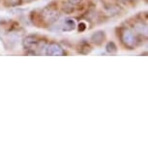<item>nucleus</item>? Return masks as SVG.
Returning <instances> with one entry per match:
<instances>
[{
    "instance_id": "nucleus-1",
    "label": "nucleus",
    "mask_w": 148,
    "mask_h": 148,
    "mask_svg": "<svg viewBox=\"0 0 148 148\" xmlns=\"http://www.w3.org/2000/svg\"><path fill=\"white\" fill-rule=\"evenodd\" d=\"M118 37L121 44L128 49H134L143 41V36L138 34L129 27H120Z\"/></svg>"
},
{
    "instance_id": "nucleus-2",
    "label": "nucleus",
    "mask_w": 148,
    "mask_h": 148,
    "mask_svg": "<svg viewBox=\"0 0 148 148\" xmlns=\"http://www.w3.org/2000/svg\"><path fill=\"white\" fill-rule=\"evenodd\" d=\"M22 44L26 51H32V54H38V51H45L47 43V40L36 35H28L23 39Z\"/></svg>"
},
{
    "instance_id": "nucleus-3",
    "label": "nucleus",
    "mask_w": 148,
    "mask_h": 148,
    "mask_svg": "<svg viewBox=\"0 0 148 148\" xmlns=\"http://www.w3.org/2000/svg\"><path fill=\"white\" fill-rule=\"evenodd\" d=\"M40 15L42 16L45 25L47 24H51L55 22L59 18V11H58V7L56 6V4L51 3L49 5H47V7H45L42 12L40 13Z\"/></svg>"
},
{
    "instance_id": "nucleus-4",
    "label": "nucleus",
    "mask_w": 148,
    "mask_h": 148,
    "mask_svg": "<svg viewBox=\"0 0 148 148\" xmlns=\"http://www.w3.org/2000/svg\"><path fill=\"white\" fill-rule=\"evenodd\" d=\"M45 54L47 56H63L66 54L65 51L59 44L51 42V43H47L45 49Z\"/></svg>"
},
{
    "instance_id": "nucleus-5",
    "label": "nucleus",
    "mask_w": 148,
    "mask_h": 148,
    "mask_svg": "<svg viewBox=\"0 0 148 148\" xmlns=\"http://www.w3.org/2000/svg\"><path fill=\"white\" fill-rule=\"evenodd\" d=\"M106 40V33L103 30H98V31L94 32L91 36V42L97 46H100L104 43Z\"/></svg>"
},
{
    "instance_id": "nucleus-6",
    "label": "nucleus",
    "mask_w": 148,
    "mask_h": 148,
    "mask_svg": "<svg viewBox=\"0 0 148 148\" xmlns=\"http://www.w3.org/2000/svg\"><path fill=\"white\" fill-rule=\"evenodd\" d=\"M79 52L82 54H88L89 52L92 51V47L91 45L88 43V42H85L83 41L82 43L79 44Z\"/></svg>"
},
{
    "instance_id": "nucleus-7",
    "label": "nucleus",
    "mask_w": 148,
    "mask_h": 148,
    "mask_svg": "<svg viewBox=\"0 0 148 148\" xmlns=\"http://www.w3.org/2000/svg\"><path fill=\"white\" fill-rule=\"evenodd\" d=\"M76 27V22L73 18H67L65 21H64V24L62 26V30L63 31H72V30L75 29Z\"/></svg>"
},
{
    "instance_id": "nucleus-8",
    "label": "nucleus",
    "mask_w": 148,
    "mask_h": 148,
    "mask_svg": "<svg viewBox=\"0 0 148 148\" xmlns=\"http://www.w3.org/2000/svg\"><path fill=\"white\" fill-rule=\"evenodd\" d=\"M106 51L108 53H116L117 52V47L113 42H108L106 46Z\"/></svg>"
},
{
    "instance_id": "nucleus-9",
    "label": "nucleus",
    "mask_w": 148,
    "mask_h": 148,
    "mask_svg": "<svg viewBox=\"0 0 148 148\" xmlns=\"http://www.w3.org/2000/svg\"><path fill=\"white\" fill-rule=\"evenodd\" d=\"M62 10L64 11L65 13L67 14H71L75 11V6H73V5H71L70 3H64L63 6H62Z\"/></svg>"
},
{
    "instance_id": "nucleus-10",
    "label": "nucleus",
    "mask_w": 148,
    "mask_h": 148,
    "mask_svg": "<svg viewBox=\"0 0 148 148\" xmlns=\"http://www.w3.org/2000/svg\"><path fill=\"white\" fill-rule=\"evenodd\" d=\"M22 0H5V2L7 3V5L9 6H16V5H19Z\"/></svg>"
},
{
    "instance_id": "nucleus-11",
    "label": "nucleus",
    "mask_w": 148,
    "mask_h": 148,
    "mask_svg": "<svg viewBox=\"0 0 148 148\" xmlns=\"http://www.w3.org/2000/svg\"><path fill=\"white\" fill-rule=\"evenodd\" d=\"M83 0H67V2L68 3H70L71 5H73V6H79V5H80L82 3Z\"/></svg>"
},
{
    "instance_id": "nucleus-12",
    "label": "nucleus",
    "mask_w": 148,
    "mask_h": 148,
    "mask_svg": "<svg viewBox=\"0 0 148 148\" xmlns=\"http://www.w3.org/2000/svg\"><path fill=\"white\" fill-rule=\"evenodd\" d=\"M86 29V25L84 22H80V23L79 24V27H77V30H79V32H82L84 31V30Z\"/></svg>"
},
{
    "instance_id": "nucleus-13",
    "label": "nucleus",
    "mask_w": 148,
    "mask_h": 148,
    "mask_svg": "<svg viewBox=\"0 0 148 148\" xmlns=\"http://www.w3.org/2000/svg\"><path fill=\"white\" fill-rule=\"evenodd\" d=\"M119 2H121V3L123 4H127V2H128V0H118Z\"/></svg>"
},
{
    "instance_id": "nucleus-14",
    "label": "nucleus",
    "mask_w": 148,
    "mask_h": 148,
    "mask_svg": "<svg viewBox=\"0 0 148 148\" xmlns=\"http://www.w3.org/2000/svg\"><path fill=\"white\" fill-rule=\"evenodd\" d=\"M136 0H128V2H136Z\"/></svg>"
},
{
    "instance_id": "nucleus-15",
    "label": "nucleus",
    "mask_w": 148,
    "mask_h": 148,
    "mask_svg": "<svg viewBox=\"0 0 148 148\" xmlns=\"http://www.w3.org/2000/svg\"><path fill=\"white\" fill-rule=\"evenodd\" d=\"M24 1H27V2H28V1H31V0H24Z\"/></svg>"
}]
</instances>
